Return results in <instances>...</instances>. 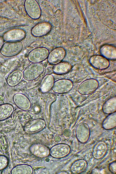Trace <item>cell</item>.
Returning a JSON list of instances; mask_svg holds the SVG:
<instances>
[{
    "mask_svg": "<svg viewBox=\"0 0 116 174\" xmlns=\"http://www.w3.org/2000/svg\"><path fill=\"white\" fill-rule=\"evenodd\" d=\"M44 66L41 63H32L28 65L23 72V78L27 81L35 79L44 72Z\"/></svg>",
    "mask_w": 116,
    "mask_h": 174,
    "instance_id": "6da1fadb",
    "label": "cell"
},
{
    "mask_svg": "<svg viewBox=\"0 0 116 174\" xmlns=\"http://www.w3.org/2000/svg\"><path fill=\"white\" fill-rule=\"evenodd\" d=\"M23 47V44L21 41H8L3 44L0 51L3 56L11 57L19 54L22 50Z\"/></svg>",
    "mask_w": 116,
    "mask_h": 174,
    "instance_id": "7a4b0ae2",
    "label": "cell"
},
{
    "mask_svg": "<svg viewBox=\"0 0 116 174\" xmlns=\"http://www.w3.org/2000/svg\"><path fill=\"white\" fill-rule=\"evenodd\" d=\"M46 125V123L44 120L40 118L36 119L27 122L24 126L23 129L26 133L32 134L43 130Z\"/></svg>",
    "mask_w": 116,
    "mask_h": 174,
    "instance_id": "3957f363",
    "label": "cell"
},
{
    "mask_svg": "<svg viewBox=\"0 0 116 174\" xmlns=\"http://www.w3.org/2000/svg\"><path fill=\"white\" fill-rule=\"evenodd\" d=\"M49 51L46 48L39 47L35 48L29 53L28 58L31 62L40 63L47 58Z\"/></svg>",
    "mask_w": 116,
    "mask_h": 174,
    "instance_id": "277c9868",
    "label": "cell"
},
{
    "mask_svg": "<svg viewBox=\"0 0 116 174\" xmlns=\"http://www.w3.org/2000/svg\"><path fill=\"white\" fill-rule=\"evenodd\" d=\"M24 7L28 16L33 19H39L41 15V10L38 2L35 0H26Z\"/></svg>",
    "mask_w": 116,
    "mask_h": 174,
    "instance_id": "5b68a950",
    "label": "cell"
},
{
    "mask_svg": "<svg viewBox=\"0 0 116 174\" xmlns=\"http://www.w3.org/2000/svg\"><path fill=\"white\" fill-rule=\"evenodd\" d=\"M99 86V82L96 79L90 78L82 81L78 88L79 93L82 95L90 94L95 91Z\"/></svg>",
    "mask_w": 116,
    "mask_h": 174,
    "instance_id": "8992f818",
    "label": "cell"
},
{
    "mask_svg": "<svg viewBox=\"0 0 116 174\" xmlns=\"http://www.w3.org/2000/svg\"><path fill=\"white\" fill-rule=\"evenodd\" d=\"M71 151L70 146L66 144L60 143L52 146L50 149V155L56 159L64 158L68 155Z\"/></svg>",
    "mask_w": 116,
    "mask_h": 174,
    "instance_id": "52a82bcc",
    "label": "cell"
},
{
    "mask_svg": "<svg viewBox=\"0 0 116 174\" xmlns=\"http://www.w3.org/2000/svg\"><path fill=\"white\" fill-rule=\"evenodd\" d=\"M73 85L72 81L70 80L62 79L55 81L52 89L57 93L64 94L70 91L72 89Z\"/></svg>",
    "mask_w": 116,
    "mask_h": 174,
    "instance_id": "ba28073f",
    "label": "cell"
},
{
    "mask_svg": "<svg viewBox=\"0 0 116 174\" xmlns=\"http://www.w3.org/2000/svg\"><path fill=\"white\" fill-rule=\"evenodd\" d=\"M75 133L77 140L81 143H85L89 140L90 135V130L87 124L81 122L77 126Z\"/></svg>",
    "mask_w": 116,
    "mask_h": 174,
    "instance_id": "9c48e42d",
    "label": "cell"
},
{
    "mask_svg": "<svg viewBox=\"0 0 116 174\" xmlns=\"http://www.w3.org/2000/svg\"><path fill=\"white\" fill-rule=\"evenodd\" d=\"M26 36L25 31L21 29L14 28L10 29L5 32L3 38L4 41H20L24 39Z\"/></svg>",
    "mask_w": 116,
    "mask_h": 174,
    "instance_id": "30bf717a",
    "label": "cell"
},
{
    "mask_svg": "<svg viewBox=\"0 0 116 174\" xmlns=\"http://www.w3.org/2000/svg\"><path fill=\"white\" fill-rule=\"evenodd\" d=\"M52 28V26L49 22H40L32 28L31 33L34 37H41L47 34L51 31Z\"/></svg>",
    "mask_w": 116,
    "mask_h": 174,
    "instance_id": "8fae6325",
    "label": "cell"
},
{
    "mask_svg": "<svg viewBox=\"0 0 116 174\" xmlns=\"http://www.w3.org/2000/svg\"><path fill=\"white\" fill-rule=\"evenodd\" d=\"M29 151L35 156L40 158L46 157L50 155V149L46 145L40 143H35L30 146Z\"/></svg>",
    "mask_w": 116,
    "mask_h": 174,
    "instance_id": "7c38bea8",
    "label": "cell"
},
{
    "mask_svg": "<svg viewBox=\"0 0 116 174\" xmlns=\"http://www.w3.org/2000/svg\"><path fill=\"white\" fill-rule=\"evenodd\" d=\"M66 55L65 49L62 47H58L49 53L47 58L48 63L51 64H57L63 60Z\"/></svg>",
    "mask_w": 116,
    "mask_h": 174,
    "instance_id": "4fadbf2b",
    "label": "cell"
},
{
    "mask_svg": "<svg viewBox=\"0 0 116 174\" xmlns=\"http://www.w3.org/2000/svg\"><path fill=\"white\" fill-rule=\"evenodd\" d=\"M14 102L20 110L26 111L31 107V103L28 97L25 95L20 93L15 94L13 97Z\"/></svg>",
    "mask_w": 116,
    "mask_h": 174,
    "instance_id": "5bb4252c",
    "label": "cell"
},
{
    "mask_svg": "<svg viewBox=\"0 0 116 174\" xmlns=\"http://www.w3.org/2000/svg\"><path fill=\"white\" fill-rule=\"evenodd\" d=\"M90 64L94 68L99 70H104L109 66L108 60L102 55H95L90 58Z\"/></svg>",
    "mask_w": 116,
    "mask_h": 174,
    "instance_id": "9a60e30c",
    "label": "cell"
},
{
    "mask_svg": "<svg viewBox=\"0 0 116 174\" xmlns=\"http://www.w3.org/2000/svg\"><path fill=\"white\" fill-rule=\"evenodd\" d=\"M107 151V146L106 143L101 141L97 142L93 146L92 154L94 158L99 160L105 155Z\"/></svg>",
    "mask_w": 116,
    "mask_h": 174,
    "instance_id": "2e32d148",
    "label": "cell"
},
{
    "mask_svg": "<svg viewBox=\"0 0 116 174\" xmlns=\"http://www.w3.org/2000/svg\"><path fill=\"white\" fill-rule=\"evenodd\" d=\"M23 78V72L19 69L15 70L12 71L8 76L7 83L9 86L14 87L19 84Z\"/></svg>",
    "mask_w": 116,
    "mask_h": 174,
    "instance_id": "e0dca14e",
    "label": "cell"
},
{
    "mask_svg": "<svg viewBox=\"0 0 116 174\" xmlns=\"http://www.w3.org/2000/svg\"><path fill=\"white\" fill-rule=\"evenodd\" d=\"M54 82V78L52 75L48 74L45 75L40 83V90L41 92L45 93L49 91L52 88Z\"/></svg>",
    "mask_w": 116,
    "mask_h": 174,
    "instance_id": "ac0fdd59",
    "label": "cell"
},
{
    "mask_svg": "<svg viewBox=\"0 0 116 174\" xmlns=\"http://www.w3.org/2000/svg\"><path fill=\"white\" fill-rule=\"evenodd\" d=\"M102 56L107 59L115 60L116 59V48L115 46L110 44H105L100 48Z\"/></svg>",
    "mask_w": 116,
    "mask_h": 174,
    "instance_id": "d6986e66",
    "label": "cell"
},
{
    "mask_svg": "<svg viewBox=\"0 0 116 174\" xmlns=\"http://www.w3.org/2000/svg\"><path fill=\"white\" fill-rule=\"evenodd\" d=\"M88 164L87 161L83 159H79L75 161L71 164L70 169L73 174H80L86 170Z\"/></svg>",
    "mask_w": 116,
    "mask_h": 174,
    "instance_id": "ffe728a7",
    "label": "cell"
},
{
    "mask_svg": "<svg viewBox=\"0 0 116 174\" xmlns=\"http://www.w3.org/2000/svg\"><path fill=\"white\" fill-rule=\"evenodd\" d=\"M72 68L71 65L67 61H62L55 65L52 70L57 75H62L68 72Z\"/></svg>",
    "mask_w": 116,
    "mask_h": 174,
    "instance_id": "44dd1931",
    "label": "cell"
},
{
    "mask_svg": "<svg viewBox=\"0 0 116 174\" xmlns=\"http://www.w3.org/2000/svg\"><path fill=\"white\" fill-rule=\"evenodd\" d=\"M102 110L104 113L107 114L116 112V97H112L106 101L103 105Z\"/></svg>",
    "mask_w": 116,
    "mask_h": 174,
    "instance_id": "7402d4cb",
    "label": "cell"
},
{
    "mask_svg": "<svg viewBox=\"0 0 116 174\" xmlns=\"http://www.w3.org/2000/svg\"><path fill=\"white\" fill-rule=\"evenodd\" d=\"M14 108L11 104L5 103L0 105V121L5 120L13 113Z\"/></svg>",
    "mask_w": 116,
    "mask_h": 174,
    "instance_id": "603a6c76",
    "label": "cell"
},
{
    "mask_svg": "<svg viewBox=\"0 0 116 174\" xmlns=\"http://www.w3.org/2000/svg\"><path fill=\"white\" fill-rule=\"evenodd\" d=\"M102 125L106 130H110L115 128L116 126V112L109 114L103 121Z\"/></svg>",
    "mask_w": 116,
    "mask_h": 174,
    "instance_id": "cb8c5ba5",
    "label": "cell"
},
{
    "mask_svg": "<svg viewBox=\"0 0 116 174\" xmlns=\"http://www.w3.org/2000/svg\"><path fill=\"white\" fill-rule=\"evenodd\" d=\"M33 170L32 167L29 165L21 164L16 166L12 169L11 174H32Z\"/></svg>",
    "mask_w": 116,
    "mask_h": 174,
    "instance_id": "d4e9b609",
    "label": "cell"
},
{
    "mask_svg": "<svg viewBox=\"0 0 116 174\" xmlns=\"http://www.w3.org/2000/svg\"><path fill=\"white\" fill-rule=\"evenodd\" d=\"M55 99V96L52 94H50L48 97L46 103L44 111V117L46 124H48L50 120V107L51 104Z\"/></svg>",
    "mask_w": 116,
    "mask_h": 174,
    "instance_id": "484cf974",
    "label": "cell"
},
{
    "mask_svg": "<svg viewBox=\"0 0 116 174\" xmlns=\"http://www.w3.org/2000/svg\"><path fill=\"white\" fill-rule=\"evenodd\" d=\"M9 149V143L7 136L0 132V151L3 153L7 152Z\"/></svg>",
    "mask_w": 116,
    "mask_h": 174,
    "instance_id": "4316f807",
    "label": "cell"
},
{
    "mask_svg": "<svg viewBox=\"0 0 116 174\" xmlns=\"http://www.w3.org/2000/svg\"><path fill=\"white\" fill-rule=\"evenodd\" d=\"M8 164V160L5 156L0 155V171L5 169Z\"/></svg>",
    "mask_w": 116,
    "mask_h": 174,
    "instance_id": "83f0119b",
    "label": "cell"
},
{
    "mask_svg": "<svg viewBox=\"0 0 116 174\" xmlns=\"http://www.w3.org/2000/svg\"><path fill=\"white\" fill-rule=\"evenodd\" d=\"M109 171L113 173H115L116 172V162L113 161L109 164L108 165Z\"/></svg>",
    "mask_w": 116,
    "mask_h": 174,
    "instance_id": "f1b7e54d",
    "label": "cell"
},
{
    "mask_svg": "<svg viewBox=\"0 0 116 174\" xmlns=\"http://www.w3.org/2000/svg\"><path fill=\"white\" fill-rule=\"evenodd\" d=\"M63 134L65 136L68 137L71 135V132L70 129H66L64 131Z\"/></svg>",
    "mask_w": 116,
    "mask_h": 174,
    "instance_id": "f546056e",
    "label": "cell"
},
{
    "mask_svg": "<svg viewBox=\"0 0 116 174\" xmlns=\"http://www.w3.org/2000/svg\"><path fill=\"white\" fill-rule=\"evenodd\" d=\"M4 41L3 37L0 36V51L4 44Z\"/></svg>",
    "mask_w": 116,
    "mask_h": 174,
    "instance_id": "4dcf8cb0",
    "label": "cell"
},
{
    "mask_svg": "<svg viewBox=\"0 0 116 174\" xmlns=\"http://www.w3.org/2000/svg\"><path fill=\"white\" fill-rule=\"evenodd\" d=\"M61 139V137L59 136H55L54 139L55 142L57 143L60 142Z\"/></svg>",
    "mask_w": 116,
    "mask_h": 174,
    "instance_id": "1f68e13d",
    "label": "cell"
},
{
    "mask_svg": "<svg viewBox=\"0 0 116 174\" xmlns=\"http://www.w3.org/2000/svg\"><path fill=\"white\" fill-rule=\"evenodd\" d=\"M59 174H67V173L65 171H63L60 172Z\"/></svg>",
    "mask_w": 116,
    "mask_h": 174,
    "instance_id": "d6a6232c",
    "label": "cell"
}]
</instances>
